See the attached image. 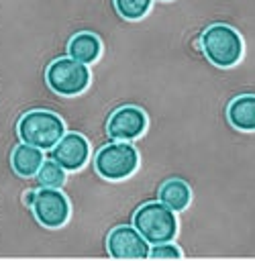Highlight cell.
<instances>
[{"mask_svg":"<svg viewBox=\"0 0 255 261\" xmlns=\"http://www.w3.org/2000/svg\"><path fill=\"white\" fill-rule=\"evenodd\" d=\"M90 157L88 139L80 133H65L51 149V159L57 161L65 171H78Z\"/></svg>","mask_w":255,"mask_h":261,"instance_id":"cell-9","label":"cell"},{"mask_svg":"<svg viewBox=\"0 0 255 261\" xmlns=\"http://www.w3.org/2000/svg\"><path fill=\"white\" fill-rule=\"evenodd\" d=\"M153 0H114V8L122 18L129 20H139L145 16L151 8Z\"/></svg>","mask_w":255,"mask_h":261,"instance_id":"cell-15","label":"cell"},{"mask_svg":"<svg viewBox=\"0 0 255 261\" xmlns=\"http://www.w3.org/2000/svg\"><path fill=\"white\" fill-rule=\"evenodd\" d=\"M43 163V151L33 147V145H18L12 151V169L20 175V177H31L39 171Z\"/></svg>","mask_w":255,"mask_h":261,"instance_id":"cell-12","label":"cell"},{"mask_svg":"<svg viewBox=\"0 0 255 261\" xmlns=\"http://www.w3.org/2000/svg\"><path fill=\"white\" fill-rule=\"evenodd\" d=\"M133 226L149 245H159L173 241L177 232V218L163 202H147L135 212Z\"/></svg>","mask_w":255,"mask_h":261,"instance_id":"cell-1","label":"cell"},{"mask_svg":"<svg viewBox=\"0 0 255 261\" xmlns=\"http://www.w3.org/2000/svg\"><path fill=\"white\" fill-rule=\"evenodd\" d=\"M35 218L47 228H59L69 218V202L59 188H43L33 202Z\"/></svg>","mask_w":255,"mask_h":261,"instance_id":"cell-6","label":"cell"},{"mask_svg":"<svg viewBox=\"0 0 255 261\" xmlns=\"http://www.w3.org/2000/svg\"><path fill=\"white\" fill-rule=\"evenodd\" d=\"M35 198H37V192H35V190H27V192H24V198H22V200H24V204H27V206H33Z\"/></svg>","mask_w":255,"mask_h":261,"instance_id":"cell-17","label":"cell"},{"mask_svg":"<svg viewBox=\"0 0 255 261\" xmlns=\"http://www.w3.org/2000/svg\"><path fill=\"white\" fill-rule=\"evenodd\" d=\"M149 257H153V259H177V257H182V251L167 241V243L153 245V249L149 251Z\"/></svg>","mask_w":255,"mask_h":261,"instance_id":"cell-16","label":"cell"},{"mask_svg":"<svg viewBox=\"0 0 255 261\" xmlns=\"http://www.w3.org/2000/svg\"><path fill=\"white\" fill-rule=\"evenodd\" d=\"M145 128H147V116L137 106L116 108L110 114L108 124H106V133L114 141H133V139L141 137Z\"/></svg>","mask_w":255,"mask_h":261,"instance_id":"cell-8","label":"cell"},{"mask_svg":"<svg viewBox=\"0 0 255 261\" xmlns=\"http://www.w3.org/2000/svg\"><path fill=\"white\" fill-rule=\"evenodd\" d=\"M67 51H69V57L84 63V65H90L94 63L100 53H102V43L100 39L94 35V33H78L75 37H71L69 45H67Z\"/></svg>","mask_w":255,"mask_h":261,"instance_id":"cell-11","label":"cell"},{"mask_svg":"<svg viewBox=\"0 0 255 261\" xmlns=\"http://www.w3.org/2000/svg\"><path fill=\"white\" fill-rule=\"evenodd\" d=\"M206 59L216 67H231L243 55L241 35L228 24H212L202 33L200 39Z\"/></svg>","mask_w":255,"mask_h":261,"instance_id":"cell-3","label":"cell"},{"mask_svg":"<svg viewBox=\"0 0 255 261\" xmlns=\"http://www.w3.org/2000/svg\"><path fill=\"white\" fill-rule=\"evenodd\" d=\"M190 198H192V192L184 179H167L159 188V202H163L173 212H182L184 208H188Z\"/></svg>","mask_w":255,"mask_h":261,"instance_id":"cell-13","label":"cell"},{"mask_svg":"<svg viewBox=\"0 0 255 261\" xmlns=\"http://www.w3.org/2000/svg\"><path fill=\"white\" fill-rule=\"evenodd\" d=\"M35 175H37V181L41 184V188H61L65 181V169L53 159H43V163Z\"/></svg>","mask_w":255,"mask_h":261,"instance_id":"cell-14","label":"cell"},{"mask_svg":"<svg viewBox=\"0 0 255 261\" xmlns=\"http://www.w3.org/2000/svg\"><path fill=\"white\" fill-rule=\"evenodd\" d=\"M0 212H2V206H0ZM0 216H2V214H0Z\"/></svg>","mask_w":255,"mask_h":261,"instance_id":"cell-18","label":"cell"},{"mask_svg":"<svg viewBox=\"0 0 255 261\" xmlns=\"http://www.w3.org/2000/svg\"><path fill=\"white\" fill-rule=\"evenodd\" d=\"M96 173L104 179H126L139 167V153L129 141H114L98 149L94 157Z\"/></svg>","mask_w":255,"mask_h":261,"instance_id":"cell-4","label":"cell"},{"mask_svg":"<svg viewBox=\"0 0 255 261\" xmlns=\"http://www.w3.org/2000/svg\"><path fill=\"white\" fill-rule=\"evenodd\" d=\"M47 84L61 96H78L90 84V69L71 57H59L47 67Z\"/></svg>","mask_w":255,"mask_h":261,"instance_id":"cell-5","label":"cell"},{"mask_svg":"<svg viewBox=\"0 0 255 261\" xmlns=\"http://www.w3.org/2000/svg\"><path fill=\"white\" fill-rule=\"evenodd\" d=\"M18 135L22 143L45 151V149H53L57 141L65 135V124L55 112L31 110L18 120Z\"/></svg>","mask_w":255,"mask_h":261,"instance_id":"cell-2","label":"cell"},{"mask_svg":"<svg viewBox=\"0 0 255 261\" xmlns=\"http://www.w3.org/2000/svg\"><path fill=\"white\" fill-rule=\"evenodd\" d=\"M228 122L239 130H255V94L237 96L226 110Z\"/></svg>","mask_w":255,"mask_h":261,"instance_id":"cell-10","label":"cell"},{"mask_svg":"<svg viewBox=\"0 0 255 261\" xmlns=\"http://www.w3.org/2000/svg\"><path fill=\"white\" fill-rule=\"evenodd\" d=\"M108 253L114 259H145L149 257V243L135 226H116L108 234Z\"/></svg>","mask_w":255,"mask_h":261,"instance_id":"cell-7","label":"cell"}]
</instances>
